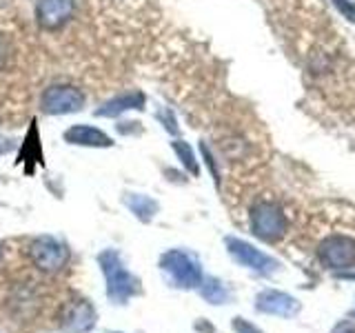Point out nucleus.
<instances>
[{
	"label": "nucleus",
	"instance_id": "22",
	"mask_svg": "<svg viewBox=\"0 0 355 333\" xmlns=\"http://www.w3.org/2000/svg\"><path fill=\"white\" fill-rule=\"evenodd\" d=\"M3 253H5V247H3V242H0V260H3Z\"/></svg>",
	"mask_w": 355,
	"mask_h": 333
},
{
	"label": "nucleus",
	"instance_id": "17",
	"mask_svg": "<svg viewBox=\"0 0 355 333\" xmlns=\"http://www.w3.org/2000/svg\"><path fill=\"white\" fill-rule=\"evenodd\" d=\"M333 3H336V7L342 11L344 18H349V20L355 22V3H347V0H333Z\"/></svg>",
	"mask_w": 355,
	"mask_h": 333
},
{
	"label": "nucleus",
	"instance_id": "4",
	"mask_svg": "<svg viewBox=\"0 0 355 333\" xmlns=\"http://www.w3.org/2000/svg\"><path fill=\"white\" fill-rule=\"evenodd\" d=\"M160 266H162V271L175 282V287L193 289L198 284H202L200 264L184 251H166L160 258Z\"/></svg>",
	"mask_w": 355,
	"mask_h": 333
},
{
	"label": "nucleus",
	"instance_id": "20",
	"mask_svg": "<svg viewBox=\"0 0 355 333\" xmlns=\"http://www.w3.org/2000/svg\"><path fill=\"white\" fill-rule=\"evenodd\" d=\"M11 147H14V144H11V140H7L5 136H0V155L3 153H7Z\"/></svg>",
	"mask_w": 355,
	"mask_h": 333
},
{
	"label": "nucleus",
	"instance_id": "10",
	"mask_svg": "<svg viewBox=\"0 0 355 333\" xmlns=\"http://www.w3.org/2000/svg\"><path fill=\"white\" fill-rule=\"evenodd\" d=\"M64 140L69 144H78V147H96V149H105V147H111V144H114L105 131L89 127V125L69 127L64 131Z\"/></svg>",
	"mask_w": 355,
	"mask_h": 333
},
{
	"label": "nucleus",
	"instance_id": "2",
	"mask_svg": "<svg viewBox=\"0 0 355 333\" xmlns=\"http://www.w3.org/2000/svg\"><path fill=\"white\" fill-rule=\"evenodd\" d=\"M251 229L258 238L266 242H277L288 229L282 207L275 205L273 200H260L251 209Z\"/></svg>",
	"mask_w": 355,
	"mask_h": 333
},
{
	"label": "nucleus",
	"instance_id": "21",
	"mask_svg": "<svg viewBox=\"0 0 355 333\" xmlns=\"http://www.w3.org/2000/svg\"><path fill=\"white\" fill-rule=\"evenodd\" d=\"M336 333H353V329H349V327H340Z\"/></svg>",
	"mask_w": 355,
	"mask_h": 333
},
{
	"label": "nucleus",
	"instance_id": "15",
	"mask_svg": "<svg viewBox=\"0 0 355 333\" xmlns=\"http://www.w3.org/2000/svg\"><path fill=\"white\" fill-rule=\"evenodd\" d=\"M202 296L211 305H222L227 300V289L222 287L218 280H214V278H209V280L202 284Z\"/></svg>",
	"mask_w": 355,
	"mask_h": 333
},
{
	"label": "nucleus",
	"instance_id": "9",
	"mask_svg": "<svg viewBox=\"0 0 355 333\" xmlns=\"http://www.w3.org/2000/svg\"><path fill=\"white\" fill-rule=\"evenodd\" d=\"M227 247H229V253L236 258L240 264L244 266H251L253 271H260V273H273L277 269V262L271 258V255L262 253L260 249L251 247L249 242H242V240H236V238H229L227 240Z\"/></svg>",
	"mask_w": 355,
	"mask_h": 333
},
{
	"label": "nucleus",
	"instance_id": "7",
	"mask_svg": "<svg viewBox=\"0 0 355 333\" xmlns=\"http://www.w3.org/2000/svg\"><path fill=\"white\" fill-rule=\"evenodd\" d=\"M96 327V309L83 298H73L62 307L60 329L64 333H87Z\"/></svg>",
	"mask_w": 355,
	"mask_h": 333
},
{
	"label": "nucleus",
	"instance_id": "11",
	"mask_svg": "<svg viewBox=\"0 0 355 333\" xmlns=\"http://www.w3.org/2000/svg\"><path fill=\"white\" fill-rule=\"evenodd\" d=\"M255 307L271 316H293L300 309L295 300L282 291H264L262 296H258V305Z\"/></svg>",
	"mask_w": 355,
	"mask_h": 333
},
{
	"label": "nucleus",
	"instance_id": "8",
	"mask_svg": "<svg viewBox=\"0 0 355 333\" xmlns=\"http://www.w3.org/2000/svg\"><path fill=\"white\" fill-rule=\"evenodd\" d=\"M76 11V0H40L36 7V20L42 29L55 31L71 20Z\"/></svg>",
	"mask_w": 355,
	"mask_h": 333
},
{
	"label": "nucleus",
	"instance_id": "5",
	"mask_svg": "<svg viewBox=\"0 0 355 333\" xmlns=\"http://www.w3.org/2000/svg\"><path fill=\"white\" fill-rule=\"evenodd\" d=\"M85 107V94L71 85H53L44 89L40 98V109L49 116L76 114Z\"/></svg>",
	"mask_w": 355,
	"mask_h": 333
},
{
	"label": "nucleus",
	"instance_id": "14",
	"mask_svg": "<svg viewBox=\"0 0 355 333\" xmlns=\"http://www.w3.org/2000/svg\"><path fill=\"white\" fill-rule=\"evenodd\" d=\"M31 153V160L42 162V151H40V140H38V131H36V122H31V129L27 133L25 142H22V153H20V162H27Z\"/></svg>",
	"mask_w": 355,
	"mask_h": 333
},
{
	"label": "nucleus",
	"instance_id": "18",
	"mask_svg": "<svg viewBox=\"0 0 355 333\" xmlns=\"http://www.w3.org/2000/svg\"><path fill=\"white\" fill-rule=\"evenodd\" d=\"M233 329H236L238 333H262L260 329H255L253 325H249L247 320H242V318H236L233 320Z\"/></svg>",
	"mask_w": 355,
	"mask_h": 333
},
{
	"label": "nucleus",
	"instance_id": "16",
	"mask_svg": "<svg viewBox=\"0 0 355 333\" xmlns=\"http://www.w3.org/2000/svg\"><path fill=\"white\" fill-rule=\"evenodd\" d=\"M173 151L178 153V158L182 160V164H184L187 169L191 171L193 176H198V173H200V169H198V162H196V155H193L191 147H189L187 142H182V140H175V142H173Z\"/></svg>",
	"mask_w": 355,
	"mask_h": 333
},
{
	"label": "nucleus",
	"instance_id": "12",
	"mask_svg": "<svg viewBox=\"0 0 355 333\" xmlns=\"http://www.w3.org/2000/svg\"><path fill=\"white\" fill-rule=\"evenodd\" d=\"M142 105H144V96L140 92L125 94V96H118L114 100H109V103H105L96 111V116L114 118V116H120L122 111H127V109H142Z\"/></svg>",
	"mask_w": 355,
	"mask_h": 333
},
{
	"label": "nucleus",
	"instance_id": "19",
	"mask_svg": "<svg viewBox=\"0 0 355 333\" xmlns=\"http://www.w3.org/2000/svg\"><path fill=\"white\" fill-rule=\"evenodd\" d=\"M7 60V40L0 36V65H5Z\"/></svg>",
	"mask_w": 355,
	"mask_h": 333
},
{
	"label": "nucleus",
	"instance_id": "13",
	"mask_svg": "<svg viewBox=\"0 0 355 333\" xmlns=\"http://www.w3.org/2000/svg\"><path fill=\"white\" fill-rule=\"evenodd\" d=\"M125 205H127L142 222H149V220L155 216V211H158V205H155L151 198H147V196H138V194H129V196L125 198Z\"/></svg>",
	"mask_w": 355,
	"mask_h": 333
},
{
	"label": "nucleus",
	"instance_id": "6",
	"mask_svg": "<svg viewBox=\"0 0 355 333\" xmlns=\"http://www.w3.org/2000/svg\"><path fill=\"white\" fill-rule=\"evenodd\" d=\"M318 258L331 269H349L355 264V240L349 236H331L318 247Z\"/></svg>",
	"mask_w": 355,
	"mask_h": 333
},
{
	"label": "nucleus",
	"instance_id": "1",
	"mask_svg": "<svg viewBox=\"0 0 355 333\" xmlns=\"http://www.w3.org/2000/svg\"><path fill=\"white\" fill-rule=\"evenodd\" d=\"M98 264H100V269H103V273H105L107 296H109L111 302L125 305L129 298H133L140 291L138 278L125 269V264H122L118 251H114V249L103 251L98 255Z\"/></svg>",
	"mask_w": 355,
	"mask_h": 333
},
{
	"label": "nucleus",
	"instance_id": "3",
	"mask_svg": "<svg viewBox=\"0 0 355 333\" xmlns=\"http://www.w3.org/2000/svg\"><path fill=\"white\" fill-rule=\"evenodd\" d=\"M29 260L44 273H55L69 260V249L51 236H40L29 244Z\"/></svg>",
	"mask_w": 355,
	"mask_h": 333
}]
</instances>
